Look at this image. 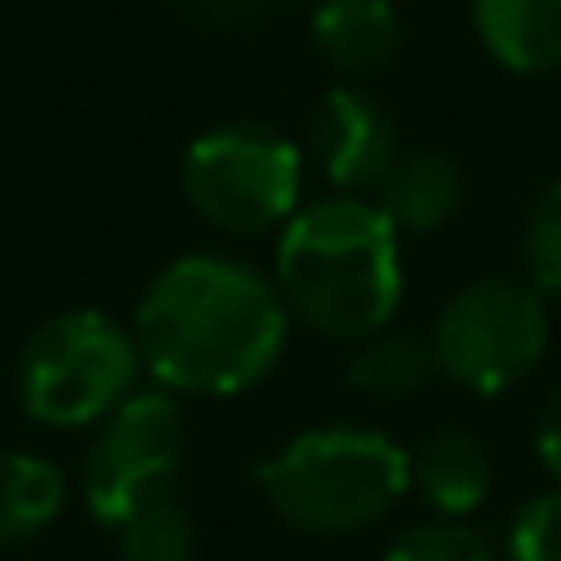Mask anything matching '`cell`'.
<instances>
[{"instance_id": "obj_1", "label": "cell", "mask_w": 561, "mask_h": 561, "mask_svg": "<svg viewBox=\"0 0 561 561\" xmlns=\"http://www.w3.org/2000/svg\"><path fill=\"white\" fill-rule=\"evenodd\" d=\"M144 375L178 399H232L280 365L290 310L280 286L242 256L193 252L168 262L134 306Z\"/></svg>"}, {"instance_id": "obj_2", "label": "cell", "mask_w": 561, "mask_h": 561, "mask_svg": "<svg viewBox=\"0 0 561 561\" xmlns=\"http://www.w3.org/2000/svg\"><path fill=\"white\" fill-rule=\"evenodd\" d=\"M272 280L290 320L330 340H365L394 325L404 306L399 232L375 197H316L280 227Z\"/></svg>"}, {"instance_id": "obj_3", "label": "cell", "mask_w": 561, "mask_h": 561, "mask_svg": "<svg viewBox=\"0 0 561 561\" xmlns=\"http://www.w3.org/2000/svg\"><path fill=\"white\" fill-rule=\"evenodd\" d=\"M256 488L296 533L350 537L385 523L409 493V454L369 424L300 428L256 463Z\"/></svg>"}, {"instance_id": "obj_4", "label": "cell", "mask_w": 561, "mask_h": 561, "mask_svg": "<svg viewBox=\"0 0 561 561\" xmlns=\"http://www.w3.org/2000/svg\"><path fill=\"white\" fill-rule=\"evenodd\" d=\"M144 379L134 325L99 306L39 320L15 355V399L39 428H94Z\"/></svg>"}, {"instance_id": "obj_5", "label": "cell", "mask_w": 561, "mask_h": 561, "mask_svg": "<svg viewBox=\"0 0 561 561\" xmlns=\"http://www.w3.org/2000/svg\"><path fill=\"white\" fill-rule=\"evenodd\" d=\"M306 153L266 124L207 128L183 153V197L227 237L280 232L300 213Z\"/></svg>"}, {"instance_id": "obj_6", "label": "cell", "mask_w": 561, "mask_h": 561, "mask_svg": "<svg viewBox=\"0 0 561 561\" xmlns=\"http://www.w3.org/2000/svg\"><path fill=\"white\" fill-rule=\"evenodd\" d=\"M547 296L527 280L483 276L458 286L428 325L434 369L468 394H503L523 385L547 355Z\"/></svg>"}, {"instance_id": "obj_7", "label": "cell", "mask_w": 561, "mask_h": 561, "mask_svg": "<svg viewBox=\"0 0 561 561\" xmlns=\"http://www.w3.org/2000/svg\"><path fill=\"white\" fill-rule=\"evenodd\" d=\"M187 458L183 399L168 389H134L108 419L94 424V438L79 463L84 507L99 527H124L134 513L173 497Z\"/></svg>"}, {"instance_id": "obj_8", "label": "cell", "mask_w": 561, "mask_h": 561, "mask_svg": "<svg viewBox=\"0 0 561 561\" xmlns=\"http://www.w3.org/2000/svg\"><path fill=\"white\" fill-rule=\"evenodd\" d=\"M306 158L320 168V178H325L335 193H350V197L379 193L389 168L404 158V148H399V124L385 99H375L369 89L335 84L310 108Z\"/></svg>"}, {"instance_id": "obj_9", "label": "cell", "mask_w": 561, "mask_h": 561, "mask_svg": "<svg viewBox=\"0 0 561 561\" xmlns=\"http://www.w3.org/2000/svg\"><path fill=\"white\" fill-rule=\"evenodd\" d=\"M409 483L444 523H463L493 497V454L468 428H434L409 454Z\"/></svg>"}, {"instance_id": "obj_10", "label": "cell", "mask_w": 561, "mask_h": 561, "mask_svg": "<svg viewBox=\"0 0 561 561\" xmlns=\"http://www.w3.org/2000/svg\"><path fill=\"white\" fill-rule=\"evenodd\" d=\"M316 49L350 79H375L399 59L404 20L394 0H320L310 10Z\"/></svg>"}, {"instance_id": "obj_11", "label": "cell", "mask_w": 561, "mask_h": 561, "mask_svg": "<svg viewBox=\"0 0 561 561\" xmlns=\"http://www.w3.org/2000/svg\"><path fill=\"white\" fill-rule=\"evenodd\" d=\"M468 20L507 75H552L561 65V0H468Z\"/></svg>"}, {"instance_id": "obj_12", "label": "cell", "mask_w": 561, "mask_h": 561, "mask_svg": "<svg viewBox=\"0 0 561 561\" xmlns=\"http://www.w3.org/2000/svg\"><path fill=\"white\" fill-rule=\"evenodd\" d=\"M463 168L444 153H404L389 178L379 183L375 207L389 217L399 237H428L444 232L463 213Z\"/></svg>"}, {"instance_id": "obj_13", "label": "cell", "mask_w": 561, "mask_h": 561, "mask_svg": "<svg viewBox=\"0 0 561 561\" xmlns=\"http://www.w3.org/2000/svg\"><path fill=\"white\" fill-rule=\"evenodd\" d=\"M69 478L55 458L30 448H0V547L35 542L65 517Z\"/></svg>"}, {"instance_id": "obj_14", "label": "cell", "mask_w": 561, "mask_h": 561, "mask_svg": "<svg viewBox=\"0 0 561 561\" xmlns=\"http://www.w3.org/2000/svg\"><path fill=\"white\" fill-rule=\"evenodd\" d=\"M434 350L428 335H409V330H375V335L355 340L345 359V385L365 394L369 404H404L434 379Z\"/></svg>"}, {"instance_id": "obj_15", "label": "cell", "mask_w": 561, "mask_h": 561, "mask_svg": "<svg viewBox=\"0 0 561 561\" xmlns=\"http://www.w3.org/2000/svg\"><path fill=\"white\" fill-rule=\"evenodd\" d=\"M118 533L114 561H197V523L178 497L134 513Z\"/></svg>"}, {"instance_id": "obj_16", "label": "cell", "mask_w": 561, "mask_h": 561, "mask_svg": "<svg viewBox=\"0 0 561 561\" xmlns=\"http://www.w3.org/2000/svg\"><path fill=\"white\" fill-rule=\"evenodd\" d=\"M523 276L537 296H561V178L533 197L523 217Z\"/></svg>"}, {"instance_id": "obj_17", "label": "cell", "mask_w": 561, "mask_h": 561, "mask_svg": "<svg viewBox=\"0 0 561 561\" xmlns=\"http://www.w3.org/2000/svg\"><path fill=\"white\" fill-rule=\"evenodd\" d=\"M385 561H503L473 527L463 523H419V527H404V533L389 542Z\"/></svg>"}, {"instance_id": "obj_18", "label": "cell", "mask_w": 561, "mask_h": 561, "mask_svg": "<svg viewBox=\"0 0 561 561\" xmlns=\"http://www.w3.org/2000/svg\"><path fill=\"white\" fill-rule=\"evenodd\" d=\"M507 561H561V488L527 497L507 523Z\"/></svg>"}, {"instance_id": "obj_19", "label": "cell", "mask_w": 561, "mask_h": 561, "mask_svg": "<svg viewBox=\"0 0 561 561\" xmlns=\"http://www.w3.org/2000/svg\"><path fill=\"white\" fill-rule=\"evenodd\" d=\"M183 5L207 25H252V20L276 15L286 0H183Z\"/></svg>"}, {"instance_id": "obj_20", "label": "cell", "mask_w": 561, "mask_h": 561, "mask_svg": "<svg viewBox=\"0 0 561 561\" xmlns=\"http://www.w3.org/2000/svg\"><path fill=\"white\" fill-rule=\"evenodd\" d=\"M537 458H542V468L552 473V483L561 488V389L542 404V414H537Z\"/></svg>"}]
</instances>
